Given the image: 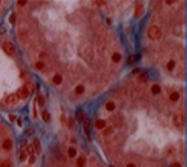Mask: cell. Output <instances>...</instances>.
Returning a JSON list of instances; mask_svg holds the SVG:
<instances>
[{
	"label": "cell",
	"instance_id": "cell-5",
	"mask_svg": "<svg viewBox=\"0 0 187 167\" xmlns=\"http://www.w3.org/2000/svg\"><path fill=\"white\" fill-rule=\"evenodd\" d=\"M39 84L25 64L7 25L0 27V113L21 114L30 109Z\"/></svg>",
	"mask_w": 187,
	"mask_h": 167
},
{
	"label": "cell",
	"instance_id": "cell-6",
	"mask_svg": "<svg viewBox=\"0 0 187 167\" xmlns=\"http://www.w3.org/2000/svg\"><path fill=\"white\" fill-rule=\"evenodd\" d=\"M21 135L9 117L0 113V167H19Z\"/></svg>",
	"mask_w": 187,
	"mask_h": 167
},
{
	"label": "cell",
	"instance_id": "cell-7",
	"mask_svg": "<svg viewBox=\"0 0 187 167\" xmlns=\"http://www.w3.org/2000/svg\"><path fill=\"white\" fill-rule=\"evenodd\" d=\"M12 4H13V2H9V0L8 2L7 0H0V27L5 23L7 16L12 8Z\"/></svg>",
	"mask_w": 187,
	"mask_h": 167
},
{
	"label": "cell",
	"instance_id": "cell-4",
	"mask_svg": "<svg viewBox=\"0 0 187 167\" xmlns=\"http://www.w3.org/2000/svg\"><path fill=\"white\" fill-rule=\"evenodd\" d=\"M30 109L44 131L35 167H112L87 139L78 112L64 108L41 89Z\"/></svg>",
	"mask_w": 187,
	"mask_h": 167
},
{
	"label": "cell",
	"instance_id": "cell-1",
	"mask_svg": "<svg viewBox=\"0 0 187 167\" xmlns=\"http://www.w3.org/2000/svg\"><path fill=\"white\" fill-rule=\"evenodd\" d=\"M146 3L17 0L5 25L39 88L83 112L135 64L133 36Z\"/></svg>",
	"mask_w": 187,
	"mask_h": 167
},
{
	"label": "cell",
	"instance_id": "cell-8",
	"mask_svg": "<svg viewBox=\"0 0 187 167\" xmlns=\"http://www.w3.org/2000/svg\"><path fill=\"white\" fill-rule=\"evenodd\" d=\"M174 167H185V162L183 163H178V165H176Z\"/></svg>",
	"mask_w": 187,
	"mask_h": 167
},
{
	"label": "cell",
	"instance_id": "cell-3",
	"mask_svg": "<svg viewBox=\"0 0 187 167\" xmlns=\"http://www.w3.org/2000/svg\"><path fill=\"white\" fill-rule=\"evenodd\" d=\"M186 2H148L133 36L135 66L165 81L185 85Z\"/></svg>",
	"mask_w": 187,
	"mask_h": 167
},
{
	"label": "cell",
	"instance_id": "cell-2",
	"mask_svg": "<svg viewBox=\"0 0 187 167\" xmlns=\"http://www.w3.org/2000/svg\"><path fill=\"white\" fill-rule=\"evenodd\" d=\"M78 113L87 139L112 167H174L185 162V85L133 64Z\"/></svg>",
	"mask_w": 187,
	"mask_h": 167
}]
</instances>
